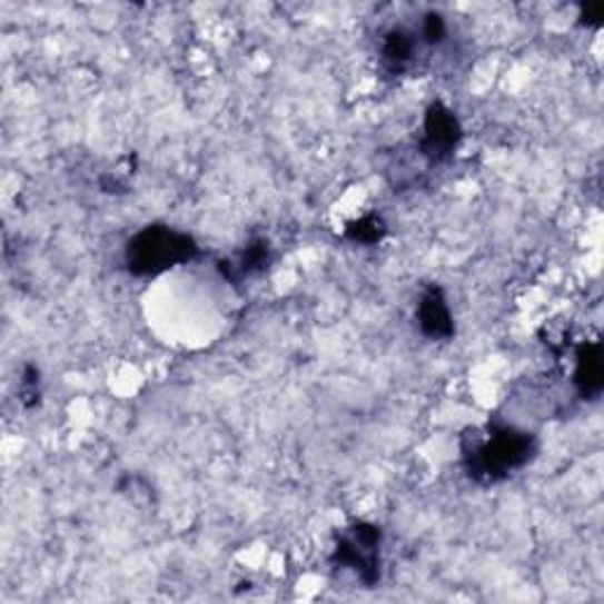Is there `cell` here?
<instances>
[{"instance_id": "obj_3", "label": "cell", "mask_w": 604, "mask_h": 604, "mask_svg": "<svg viewBox=\"0 0 604 604\" xmlns=\"http://www.w3.org/2000/svg\"><path fill=\"white\" fill-rule=\"evenodd\" d=\"M380 541L383 532L376 524L355 522L347 527L334 548V564L340 570L355 572L364 586H376L380 581Z\"/></svg>"}, {"instance_id": "obj_9", "label": "cell", "mask_w": 604, "mask_h": 604, "mask_svg": "<svg viewBox=\"0 0 604 604\" xmlns=\"http://www.w3.org/2000/svg\"><path fill=\"white\" fill-rule=\"evenodd\" d=\"M387 234V225L380 216H364L355 222H349L345 237L359 246H378Z\"/></svg>"}, {"instance_id": "obj_7", "label": "cell", "mask_w": 604, "mask_h": 604, "mask_svg": "<svg viewBox=\"0 0 604 604\" xmlns=\"http://www.w3.org/2000/svg\"><path fill=\"white\" fill-rule=\"evenodd\" d=\"M574 385L581 399H597L604 389V357L602 345L588 340L576 349V366H574Z\"/></svg>"}, {"instance_id": "obj_10", "label": "cell", "mask_w": 604, "mask_h": 604, "mask_svg": "<svg viewBox=\"0 0 604 604\" xmlns=\"http://www.w3.org/2000/svg\"><path fill=\"white\" fill-rule=\"evenodd\" d=\"M446 36H449V29H446V19L439 12H425L423 22H420V31H418V38H423V43L435 48L446 41Z\"/></svg>"}, {"instance_id": "obj_1", "label": "cell", "mask_w": 604, "mask_h": 604, "mask_svg": "<svg viewBox=\"0 0 604 604\" xmlns=\"http://www.w3.org/2000/svg\"><path fill=\"white\" fill-rule=\"evenodd\" d=\"M536 437L508 423H489L461 437L465 473L479 484H498L536 456Z\"/></svg>"}, {"instance_id": "obj_12", "label": "cell", "mask_w": 604, "mask_h": 604, "mask_svg": "<svg viewBox=\"0 0 604 604\" xmlns=\"http://www.w3.org/2000/svg\"><path fill=\"white\" fill-rule=\"evenodd\" d=\"M604 19V6L602 3H593V6H583L581 8V24L600 29Z\"/></svg>"}, {"instance_id": "obj_11", "label": "cell", "mask_w": 604, "mask_h": 604, "mask_svg": "<svg viewBox=\"0 0 604 604\" xmlns=\"http://www.w3.org/2000/svg\"><path fill=\"white\" fill-rule=\"evenodd\" d=\"M38 385H41V372L33 364H27L24 366V378H22V393H19V399H22L24 406H36L38 399H41V389H38Z\"/></svg>"}, {"instance_id": "obj_5", "label": "cell", "mask_w": 604, "mask_h": 604, "mask_svg": "<svg viewBox=\"0 0 604 604\" xmlns=\"http://www.w3.org/2000/svg\"><path fill=\"white\" fill-rule=\"evenodd\" d=\"M416 319L420 334L430 340H449L456 334L452 307L446 303V296L439 286H430L420 296Z\"/></svg>"}, {"instance_id": "obj_4", "label": "cell", "mask_w": 604, "mask_h": 604, "mask_svg": "<svg viewBox=\"0 0 604 604\" xmlns=\"http://www.w3.org/2000/svg\"><path fill=\"white\" fill-rule=\"evenodd\" d=\"M463 138V128L458 116L444 107L442 102H433L425 111L423 119V138L420 154L430 164H446L456 154Z\"/></svg>"}, {"instance_id": "obj_6", "label": "cell", "mask_w": 604, "mask_h": 604, "mask_svg": "<svg viewBox=\"0 0 604 604\" xmlns=\"http://www.w3.org/2000/svg\"><path fill=\"white\" fill-rule=\"evenodd\" d=\"M269 263H271L269 241L265 237H256V239H250L234 258L220 260L218 269L231 286H239L241 281L250 277L263 275V271L269 267Z\"/></svg>"}, {"instance_id": "obj_8", "label": "cell", "mask_w": 604, "mask_h": 604, "mask_svg": "<svg viewBox=\"0 0 604 604\" xmlns=\"http://www.w3.org/2000/svg\"><path fill=\"white\" fill-rule=\"evenodd\" d=\"M418 52V33L406 27H393L385 31L380 43V60L389 73H404L414 67Z\"/></svg>"}, {"instance_id": "obj_2", "label": "cell", "mask_w": 604, "mask_h": 604, "mask_svg": "<svg viewBox=\"0 0 604 604\" xmlns=\"http://www.w3.org/2000/svg\"><path fill=\"white\" fill-rule=\"evenodd\" d=\"M199 256L197 239L168 225H147L126 244V267L132 277H159Z\"/></svg>"}]
</instances>
